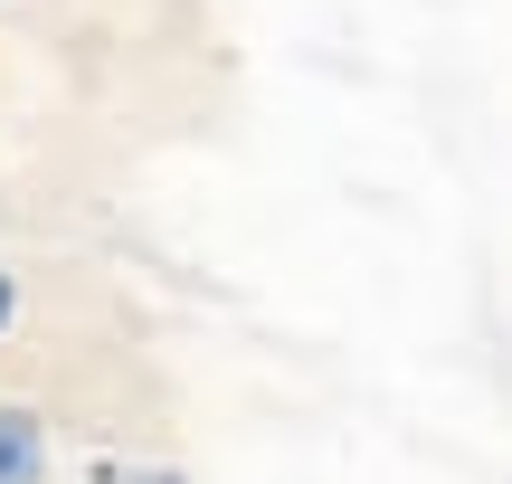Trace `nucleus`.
I'll return each instance as SVG.
<instances>
[{"instance_id":"obj_1","label":"nucleus","mask_w":512,"mask_h":484,"mask_svg":"<svg viewBox=\"0 0 512 484\" xmlns=\"http://www.w3.org/2000/svg\"><path fill=\"white\" fill-rule=\"evenodd\" d=\"M48 418L19 409V399H0V484H48Z\"/></svg>"},{"instance_id":"obj_2","label":"nucleus","mask_w":512,"mask_h":484,"mask_svg":"<svg viewBox=\"0 0 512 484\" xmlns=\"http://www.w3.org/2000/svg\"><path fill=\"white\" fill-rule=\"evenodd\" d=\"M95 484H190L181 466H95Z\"/></svg>"},{"instance_id":"obj_3","label":"nucleus","mask_w":512,"mask_h":484,"mask_svg":"<svg viewBox=\"0 0 512 484\" xmlns=\"http://www.w3.org/2000/svg\"><path fill=\"white\" fill-rule=\"evenodd\" d=\"M10 323H19V276L0 266V333H10Z\"/></svg>"}]
</instances>
